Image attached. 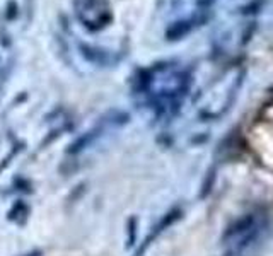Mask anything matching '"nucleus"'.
<instances>
[{
	"instance_id": "f03ea898",
	"label": "nucleus",
	"mask_w": 273,
	"mask_h": 256,
	"mask_svg": "<svg viewBox=\"0 0 273 256\" xmlns=\"http://www.w3.org/2000/svg\"><path fill=\"white\" fill-rule=\"evenodd\" d=\"M136 241V217L128 218V236H126V246L132 248Z\"/></svg>"
},
{
	"instance_id": "7ed1b4c3",
	"label": "nucleus",
	"mask_w": 273,
	"mask_h": 256,
	"mask_svg": "<svg viewBox=\"0 0 273 256\" xmlns=\"http://www.w3.org/2000/svg\"><path fill=\"white\" fill-rule=\"evenodd\" d=\"M24 256H41V251L39 249H34V251L27 253V255H24Z\"/></svg>"
},
{
	"instance_id": "f257e3e1",
	"label": "nucleus",
	"mask_w": 273,
	"mask_h": 256,
	"mask_svg": "<svg viewBox=\"0 0 273 256\" xmlns=\"http://www.w3.org/2000/svg\"><path fill=\"white\" fill-rule=\"evenodd\" d=\"M27 212H29V208H27L26 201L19 200V201H16V203L12 205L10 212L7 214V218H9V220H14V222H19V217H20V215H26Z\"/></svg>"
}]
</instances>
